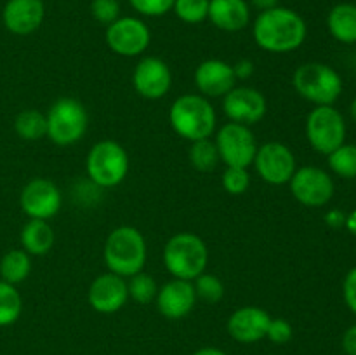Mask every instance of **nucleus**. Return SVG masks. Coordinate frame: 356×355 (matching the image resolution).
<instances>
[{"mask_svg":"<svg viewBox=\"0 0 356 355\" xmlns=\"http://www.w3.org/2000/svg\"><path fill=\"white\" fill-rule=\"evenodd\" d=\"M87 176L94 184L111 188L125 180L129 171V157L124 146L117 141L104 139L96 143L87 155Z\"/></svg>","mask_w":356,"mask_h":355,"instance_id":"0eeeda50","label":"nucleus"},{"mask_svg":"<svg viewBox=\"0 0 356 355\" xmlns=\"http://www.w3.org/2000/svg\"><path fill=\"white\" fill-rule=\"evenodd\" d=\"M193 355H226V354L222 350H219V348L207 347V348H200V350L195 352Z\"/></svg>","mask_w":356,"mask_h":355,"instance_id":"a19ab883","label":"nucleus"},{"mask_svg":"<svg viewBox=\"0 0 356 355\" xmlns=\"http://www.w3.org/2000/svg\"><path fill=\"white\" fill-rule=\"evenodd\" d=\"M152 33L145 21L138 17H118L106 30V44L115 54L134 58L148 49Z\"/></svg>","mask_w":356,"mask_h":355,"instance_id":"9d476101","label":"nucleus"},{"mask_svg":"<svg viewBox=\"0 0 356 355\" xmlns=\"http://www.w3.org/2000/svg\"><path fill=\"white\" fill-rule=\"evenodd\" d=\"M250 184V176L245 167H226L222 174V187L228 194L242 195L245 194Z\"/></svg>","mask_w":356,"mask_h":355,"instance_id":"2f4dec72","label":"nucleus"},{"mask_svg":"<svg viewBox=\"0 0 356 355\" xmlns=\"http://www.w3.org/2000/svg\"><path fill=\"white\" fill-rule=\"evenodd\" d=\"M351 117H353L355 122H356V97H355L353 104H351Z\"/></svg>","mask_w":356,"mask_h":355,"instance_id":"37998d69","label":"nucleus"},{"mask_svg":"<svg viewBox=\"0 0 356 355\" xmlns=\"http://www.w3.org/2000/svg\"><path fill=\"white\" fill-rule=\"evenodd\" d=\"M257 174L270 184H285L296 173V157L284 143L271 141L257 148L254 157Z\"/></svg>","mask_w":356,"mask_h":355,"instance_id":"f8f14e48","label":"nucleus"},{"mask_svg":"<svg viewBox=\"0 0 356 355\" xmlns=\"http://www.w3.org/2000/svg\"><path fill=\"white\" fill-rule=\"evenodd\" d=\"M355 72H356V65H355Z\"/></svg>","mask_w":356,"mask_h":355,"instance_id":"c03bdc74","label":"nucleus"},{"mask_svg":"<svg viewBox=\"0 0 356 355\" xmlns=\"http://www.w3.org/2000/svg\"><path fill=\"white\" fill-rule=\"evenodd\" d=\"M343 347L348 355H356V326H351L350 329L344 333Z\"/></svg>","mask_w":356,"mask_h":355,"instance_id":"e433bc0d","label":"nucleus"},{"mask_svg":"<svg viewBox=\"0 0 356 355\" xmlns=\"http://www.w3.org/2000/svg\"><path fill=\"white\" fill-rule=\"evenodd\" d=\"M219 159L228 167H249L254 162L257 143L249 125L229 122L219 129L216 136Z\"/></svg>","mask_w":356,"mask_h":355,"instance_id":"1a4fd4ad","label":"nucleus"},{"mask_svg":"<svg viewBox=\"0 0 356 355\" xmlns=\"http://www.w3.org/2000/svg\"><path fill=\"white\" fill-rule=\"evenodd\" d=\"M129 298L127 282L115 274H103L89 287V303L96 312L115 313L125 305Z\"/></svg>","mask_w":356,"mask_h":355,"instance_id":"dca6fc26","label":"nucleus"},{"mask_svg":"<svg viewBox=\"0 0 356 355\" xmlns=\"http://www.w3.org/2000/svg\"><path fill=\"white\" fill-rule=\"evenodd\" d=\"M45 17L42 0H7L2 10L3 26L14 35H30L38 30Z\"/></svg>","mask_w":356,"mask_h":355,"instance_id":"f3484780","label":"nucleus"},{"mask_svg":"<svg viewBox=\"0 0 356 355\" xmlns=\"http://www.w3.org/2000/svg\"><path fill=\"white\" fill-rule=\"evenodd\" d=\"M327 223H329L330 226H334V228H339V226L346 225V216L343 214L341 211H330L329 214H327Z\"/></svg>","mask_w":356,"mask_h":355,"instance_id":"58836bf2","label":"nucleus"},{"mask_svg":"<svg viewBox=\"0 0 356 355\" xmlns=\"http://www.w3.org/2000/svg\"><path fill=\"white\" fill-rule=\"evenodd\" d=\"M47 138L59 146H68L83 138L87 131V111L75 97H59L49 108Z\"/></svg>","mask_w":356,"mask_h":355,"instance_id":"423d86ee","label":"nucleus"},{"mask_svg":"<svg viewBox=\"0 0 356 355\" xmlns=\"http://www.w3.org/2000/svg\"><path fill=\"white\" fill-rule=\"evenodd\" d=\"M346 226L353 235H356V209L350 216H346Z\"/></svg>","mask_w":356,"mask_h":355,"instance_id":"79ce46f5","label":"nucleus"},{"mask_svg":"<svg viewBox=\"0 0 356 355\" xmlns=\"http://www.w3.org/2000/svg\"><path fill=\"white\" fill-rule=\"evenodd\" d=\"M90 13L94 19L108 26L120 17V2L118 0H92Z\"/></svg>","mask_w":356,"mask_h":355,"instance_id":"473e14b6","label":"nucleus"},{"mask_svg":"<svg viewBox=\"0 0 356 355\" xmlns=\"http://www.w3.org/2000/svg\"><path fill=\"white\" fill-rule=\"evenodd\" d=\"M195 301H197V292H195L193 284L190 281L174 278L156 292L159 312L172 320L186 317L193 310Z\"/></svg>","mask_w":356,"mask_h":355,"instance_id":"a211bd4d","label":"nucleus"},{"mask_svg":"<svg viewBox=\"0 0 356 355\" xmlns=\"http://www.w3.org/2000/svg\"><path fill=\"white\" fill-rule=\"evenodd\" d=\"M222 108L232 122L252 125L266 113V100L252 87H233L225 96Z\"/></svg>","mask_w":356,"mask_h":355,"instance_id":"4468645a","label":"nucleus"},{"mask_svg":"<svg viewBox=\"0 0 356 355\" xmlns=\"http://www.w3.org/2000/svg\"><path fill=\"white\" fill-rule=\"evenodd\" d=\"M172 10L184 23H202L209 16V0H174Z\"/></svg>","mask_w":356,"mask_h":355,"instance_id":"c85d7f7f","label":"nucleus"},{"mask_svg":"<svg viewBox=\"0 0 356 355\" xmlns=\"http://www.w3.org/2000/svg\"><path fill=\"white\" fill-rule=\"evenodd\" d=\"M271 317L259 306L238 308L228 320V333L240 343H256L263 340L270 327Z\"/></svg>","mask_w":356,"mask_h":355,"instance_id":"aec40b11","label":"nucleus"},{"mask_svg":"<svg viewBox=\"0 0 356 355\" xmlns=\"http://www.w3.org/2000/svg\"><path fill=\"white\" fill-rule=\"evenodd\" d=\"M329 31L343 44H356V6L337 3L329 13Z\"/></svg>","mask_w":356,"mask_h":355,"instance_id":"5701e85b","label":"nucleus"},{"mask_svg":"<svg viewBox=\"0 0 356 355\" xmlns=\"http://www.w3.org/2000/svg\"><path fill=\"white\" fill-rule=\"evenodd\" d=\"M54 244V230L45 219H30L21 230V246L28 254L49 253Z\"/></svg>","mask_w":356,"mask_h":355,"instance_id":"4be33fe9","label":"nucleus"},{"mask_svg":"<svg viewBox=\"0 0 356 355\" xmlns=\"http://www.w3.org/2000/svg\"><path fill=\"white\" fill-rule=\"evenodd\" d=\"M61 202L63 197L59 188L45 178H35L30 183L24 184L19 197L21 209L28 218L45 219V221L58 214Z\"/></svg>","mask_w":356,"mask_h":355,"instance_id":"ddd939ff","label":"nucleus"},{"mask_svg":"<svg viewBox=\"0 0 356 355\" xmlns=\"http://www.w3.org/2000/svg\"><path fill=\"white\" fill-rule=\"evenodd\" d=\"M294 87L305 100L316 106H329L343 90L339 73L323 63H306L294 73Z\"/></svg>","mask_w":356,"mask_h":355,"instance_id":"39448f33","label":"nucleus"},{"mask_svg":"<svg viewBox=\"0 0 356 355\" xmlns=\"http://www.w3.org/2000/svg\"><path fill=\"white\" fill-rule=\"evenodd\" d=\"M14 131L26 141H37L47 136V118L38 110H23L14 118Z\"/></svg>","mask_w":356,"mask_h":355,"instance_id":"393cba45","label":"nucleus"},{"mask_svg":"<svg viewBox=\"0 0 356 355\" xmlns=\"http://www.w3.org/2000/svg\"><path fill=\"white\" fill-rule=\"evenodd\" d=\"M209 19L222 31H240L249 24L250 10L245 0H209Z\"/></svg>","mask_w":356,"mask_h":355,"instance_id":"412c9836","label":"nucleus"},{"mask_svg":"<svg viewBox=\"0 0 356 355\" xmlns=\"http://www.w3.org/2000/svg\"><path fill=\"white\" fill-rule=\"evenodd\" d=\"M330 169L343 178L356 176V145H341L329 155Z\"/></svg>","mask_w":356,"mask_h":355,"instance_id":"cd10ccee","label":"nucleus"},{"mask_svg":"<svg viewBox=\"0 0 356 355\" xmlns=\"http://www.w3.org/2000/svg\"><path fill=\"white\" fill-rule=\"evenodd\" d=\"M233 72H235L236 80H238V79H245V77L252 75L254 66H252V63L247 61V59H243V61L236 63V65L233 66Z\"/></svg>","mask_w":356,"mask_h":355,"instance_id":"4c0bfd02","label":"nucleus"},{"mask_svg":"<svg viewBox=\"0 0 356 355\" xmlns=\"http://www.w3.org/2000/svg\"><path fill=\"white\" fill-rule=\"evenodd\" d=\"M23 310V299L13 284L0 281V327L16 322Z\"/></svg>","mask_w":356,"mask_h":355,"instance_id":"a878e982","label":"nucleus"},{"mask_svg":"<svg viewBox=\"0 0 356 355\" xmlns=\"http://www.w3.org/2000/svg\"><path fill=\"white\" fill-rule=\"evenodd\" d=\"M169 120L177 136L193 143L212 136L216 129V111L205 96L183 94L170 106Z\"/></svg>","mask_w":356,"mask_h":355,"instance_id":"7ed1b4c3","label":"nucleus"},{"mask_svg":"<svg viewBox=\"0 0 356 355\" xmlns=\"http://www.w3.org/2000/svg\"><path fill=\"white\" fill-rule=\"evenodd\" d=\"M266 336L270 338L273 343H287L292 338V326L285 319H271Z\"/></svg>","mask_w":356,"mask_h":355,"instance_id":"f704fd0d","label":"nucleus"},{"mask_svg":"<svg viewBox=\"0 0 356 355\" xmlns=\"http://www.w3.org/2000/svg\"><path fill=\"white\" fill-rule=\"evenodd\" d=\"M254 7H257L259 10H268L273 9L278 6V0H252Z\"/></svg>","mask_w":356,"mask_h":355,"instance_id":"ea45409f","label":"nucleus"},{"mask_svg":"<svg viewBox=\"0 0 356 355\" xmlns=\"http://www.w3.org/2000/svg\"><path fill=\"white\" fill-rule=\"evenodd\" d=\"M104 263L108 270L120 277H132L143 271L146 263V242L134 226H118L104 244Z\"/></svg>","mask_w":356,"mask_h":355,"instance_id":"f03ea898","label":"nucleus"},{"mask_svg":"<svg viewBox=\"0 0 356 355\" xmlns=\"http://www.w3.org/2000/svg\"><path fill=\"white\" fill-rule=\"evenodd\" d=\"M289 183L296 200L308 207H322L334 195L332 178L318 167H301L292 174Z\"/></svg>","mask_w":356,"mask_h":355,"instance_id":"9b49d317","label":"nucleus"},{"mask_svg":"<svg viewBox=\"0 0 356 355\" xmlns=\"http://www.w3.org/2000/svg\"><path fill=\"white\" fill-rule=\"evenodd\" d=\"M129 296H131L134 301L141 303V305H146V303L152 301L153 298H156V292H159V287H156V282L153 281L152 275L148 274H139L132 275L131 281L127 284Z\"/></svg>","mask_w":356,"mask_h":355,"instance_id":"c756f323","label":"nucleus"},{"mask_svg":"<svg viewBox=\"0 0 356 355\" xmlns=\"http://www.w3.org/2000/svg\"><path fill=\"white\" fill-rule=\"evenodd\" d=\"M209 251L204 240L190 232L176 233L163 247V263L174 278L195 281L205 271Z\"/></svg>","mask_w":356,"mask_h":355,"instance_id":"20e7f679","label":"nucleus"},{"mask_svg":"<svg viewBox=\"0 0 356 355\" xmlns=\"http://www.w3.org/2000/svg\"><path fill=\"white\" fill-rule=\"evenodd\" d=\"M195 281H197V284L193 287L195 292H197V298H202L204 301L218 303L222 298V294H225V285L214 275H209L204 271Z\"/></svg>","mask_w":356,"mask_h":355,"instance_id":"7c9ffc66","label":"nucleus"},{"mask_svg":"<svg viewBox=\"0 0 356 355\" xmlns=\"http://www.w3.org/2000/svg\"><path fill=\"white\" fill-rule=\"evenodd\" d=\"M31 271L30 254L24 249H13L0 260V277L2 281L16 285L23 282Z\"/></svg>","mask_w":356,"mask_h":355,"instance_id":"b1692460","label":"nucleus"},{"mask_svg":"<svg viewBox=\"0 0 356 355\" xmlns=\"http://www.w3.org/2000/svg\"><path fill=\"white\" fill-rule=\"evenodd\" d=\"M129 3L143 16L159 17L172 10L174 0H129Z\"/></svg>","mask_w":356,"mask_h":355,"instance_id":"72a5a7b5","label":"nucleus"},{"mask_svg":"<svg viewBox=\"0 0 356 355\" xmlns=\"http://www.w3.org/2000/svg\"><path fill=\"white\" fill-rule=\"evenodd\" d=\"M306 31L308 30L301 14L280 6L261 10L252 28L256 44L264 51L277 52V54L301 47L306 38Z\"/></svg>","mask_w":356,"mask_h":355,"instance_id":"f257e3e1","label":"nucleus"},{"mask_svg":"<svg viewBox=\"0 0 356 355\" xmlns=\"http://www.w3.org/2000/svg\"><path fill=\"white\" fill-rule=\"evenodd\" d=\"M136 90L146 100H160L165 96L172 84V73L160 58H145L138 63L132 75Z\"/></svg>","mask_w":356,"mask_h":355,"instance_id":"2eb2a0df","label":"nucleus"},{"mask_svg":"<svg viewBox=\"0 0 356 355\" xmlns=\"http://www.w3.org/2000/svg\"><path fill=\"white\" fill-rule=\"evenodd\" d=\"M218 160L219 152L216 143L209 141V138L193 141L190 148V162L195 169L207 173V171H212L218 166Z\"/></svg>","mask_w":356,"mask_h":355,"instance_id":"bb28decb","label":"nucleus"},{"mask_svg":"<svg viewBox=\"0 0 356 355\" xmlns=\"http://www.w3.org/2000/svg\"><path fill=\"white\" fill-rule=\"evenodd\" d=\"M306 136L313 148L323 155H330L334 150L344 145L346 124L344 118L332 104L316 106L306 120Z\"/></svg>","mask_w":356,"mask_h":355,"instance_id":"6e6552de","label":"nucleus"},{"mask_svg":"<svg viewBox=\"0 0 356 355\" xmlns=\"http://www.w3.org/2000/svg\"><path fill=\"white\" fill-rule=\"evenodd\" d=\"M195 84L204 96L225 97L235 87L236 77L233 66L221 59H207L195 72Z\"/></svg>","mask_w":356,"mask_h":355,"instance_id":"6ab92c4d","label":"nucleus"},{"mask_svg":"<svg viewBox=\"0 0 356 355\" xmlns=\"http://www.w3.org/2000/svg\"><path fill=\"white\" fill-rule=\"evenodd\" d=\"M343 292H344V301H346L348 308H350L353 313H356V267L348 271L346 278H344Z\"/></svg>","mask_w":356,"mask_h":355,"instance_id":"c9c22d12","label":"nucleus"}]
</instances>
